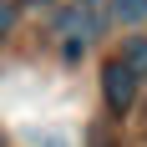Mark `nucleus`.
<instances>
[{"instance_id": "nucleus-2", "label": "nucleus", "mask_w": 147, "mask_h": 147, "mask_svg": "<svg viewBox=\"0 0 147 147\" xmlns=\"http://www.w3.org/2000/svg\"><path fill=\"white\" fill-rule=\"evenodd\" d=\"M102 96H107V107H112L117 117H122V112H132V102H137V76L127 71L117 56L102 66Z\"/></svg>"}, {"instance_id": "nucleus-4", "label": "nucleus", "mask_w": 147, "mask_h": 147, "mask_svg": "<svg viewBox=\"0 0 147 147\" xmlns=\"http://www.w3.org/2000/svg\"><path fill=\"white\" fill-rule=\"evenodd\" d=\"M112 20H122V26H142V20H147V0H112Z\"/></svg>"}, {"instance_id": "nucleus-5", "label": "nucleus", "mask_w": 147, "mask_h": 147, "mask_svg": "<svg viewBox=\"0 0 147 147\" xmlns=\"http://www.w3.org/2000/svg\"><path fill=\"white\" fill-rule=\"evenodd\" d=\"M10 26H15V0H0V41L10 36Z\"/></svg>"}, {"instance_id": "nucleus-7", "label": "nucleus", "mask_w": 147, "mask_h": 147, "mask_svg": "<svg viewBox=\"0 0 147 147\" xmlns=\"http://www.w3.org/2000/svg\"><path fill=\"white\" fill-rule=\"evenodd\" d=\"M0 147H5V142H0Z\"/></svg>"}, {"instance_id": "nucleus-6", "label": "nucleus", "mask_w": 147, "mask_h": 147, "mask_svg": "<svg viewBox=\"0 0 147 147\" xmlns=\"http://www.w3.org/2000/svg\"><path fill=\"white\" fill-rule=\"evenodd\" d=\"M26 5H51V0H26Z\"/></svg>"}, {"instance_id": "nucleus-1", "label": "nucleus", "mask_w": 147, "mask_h": 147, "mask_svg": "<svg viewBox=\"0 0 147 147\" xmlns=\"http://www.w3.org/2000/svg\"><path fill=\"white\" fill-rule=\"evenodd\" d=\"M102 26H107L102 0H76V5H66L61 20H56V30H61V56H66V61H81V51L102 36Z\"/></svg>"}, {"instance_id": "nucleus-3", "label": "nucleus", "mask_w": 147, "mask_h": 147, "mask_svg": "<svg viewBox=\"0 0 147 147\" xmlns=\"http://www.w3.org/2000/svg\"><path fill=\"white\" fill-rule=\"evenodd\" d=\"M117 61H122V66L137 76V81H142V76H147V41H142V36L122 41V56H117Z\"/></svg>"}]
</instances>
